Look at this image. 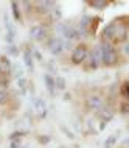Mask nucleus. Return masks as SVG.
<instances>
[{"label": "nucleus", "mask_w": 129, "mask_h": 148, "mask_svg": "<svg viewBox=\"0 0 129 148\" xmlns=\"http://www.w3.org/2000/svg\"><path fill=\"white\" fill-rule=\"evenodd\" d=\"M100 44H101L103 49V67H107V69L117 67L120 64V53L117 47L104 41H100Z\"/></svg>", "instance_id": "f257e3e1"}, {"label": "nucleus", "mask_w": 129, "mask_h": 148, "mask_svg": "<svg viewBox=\"0 0 129 148\" xmlns=\"http://www.w3.org/2000/svg\"><path fill=\"white\" fill-rule=\"evenodd\" d=\"M100 66H103V49H101V44L98 42L90 49L86 61L83 62V67L87 72V70H96Z\"/></svg>", "instance_id": "f03ea898"}, {"label": "nucleus", "mask_w": 129, "mask_h": 148, "mask_svg": "<svg viewBox=\"0 0 129 148\" xmlns=\"http://www.w3.org/2000/svg\"><path fill=\"white\" fill-rule=\"evenodd\" d=\"M89 51H90V49H89V45L86 42H79L76 47H73V50H72L70 53V62L73 64V66H83V62L86 61Z\"/></svg>", "instance_id": "7ed1b4c3"}, {"label": "nucleus", "mask_w": 129, "mask_h": 148, "mask_svg": "<svg viewBox=\"0 0 129 148\" xmlns=\"http://www.w3.org/2000/svg\"><path fill=\"white\" fill-rule=\"evenodd\" d=\"M104 105H106V100L101 94H90L84 100V108L89 112H98Z\"/></svg>", "instance_id": "20e7f679"}, {"label": "nucleus", "mask_w": 129, "mask_h": 148, "mask_svg": "<svg viewBox=\"0 0 129 148\" xmlns=\"http://www.w3.org/2000/svg\"><path fill=\"white\" fill-rule=\"evenodd\" d=\"M30 38L36 42H44L48 39V28L45 23H34L30 28Z\"/></svg>", "instance_id": "39448f33"}, {"label": "nucleus", "mask_w": 129, "mask_h": 148, "mask_svg": "<svg viewBox=\"0 0 129 148\" xmlns=\"http://www.w3.org/2000/svg\"><path fill=\"white\" fill-rule=\"evenodd\" d=\"M115 112H117L115 106L112 105V103H106V105L96 112V119L101 120L103 123H107V122H111V120L115 117Z\"/></svg>", "instance_id": "423d86ee"}, {"label": "nucleus", "mask_w": 129, "mask_h": 148, "mask_svg": "<svg viewBox=\"0 0 129 148\" xmlns=\"http://www.w3.org/2000/svg\"><path fill=\"white\" fill-rule=\"evenodd\" d=\"M47 49L53 56H61L64 53V39L58 38V36H56V38H51L50 41L47 42Z\"/></svg>", "instance_id": "0eeeda50"}, {"label": "nucleus", "mask_w": 129, "mask_h": 148, "mask_svg": "<svg viewBox=\"0 0 129 148\" xmlns=\"http://www.w3.org/2000/svg\"><path fill=\"white\" fill-rule=\"evenodd\" d=\"M115 31H117V21L107 23L106 27H104L103 33H101V41L104 42H109L114 45V39H115Z\"/></svg>", "instance_id": "6e6552de"}, {"label": "nucleus", "mask_w": 129, "mask_h": 148, "mask_svg": "<svg viewBox=\"0 0 129 148\" xmlns=\"http://www.w3.org/2000/svg\"><path fill=\"white\" fill-rule=\"evenodd\" d=\"M33 112H34V115H36V119H38V120H42V119L47 117L48 109H47V105H45V101H44L42 98H36L34 100V103H33Z\"/></svg>", "instance_id": "1a4fd4ad"}, {"label": "nucleus", "mask_w": 129, "mask_h": 148, "mask_svg": "<svg viewBox=\"0 0 129 148\" xmlns=\"http://www.w3.org/2000/svg\"><path fill=\"white\" fill-rule=\"evenodd\" d=\"M16 97L8 89H0V108H13V111H17L13 106Z\"/></svg>", "instance_id": "9d476101"}, {"label": "nucleus", "mask_w": 129, "mask_h": 148, "mask_svg": "<svg viewBox=\"0 0 129 148\" xmlns=\"http://www.w3.org/2000/svg\"><path fill=\"white\" fill-rule=\"evenodd\" d=\"M22 58H23L25 69H27L28 72H33V70H34V59H33V55H31V51H30V45H27V49L23 50Z\"/></svg>", "instance_id": "9b49d317"}, {"label": "nucleus", "mask_w": 129, "mask_h": 148, "mask_svg": "<svg viewBox=\"0 0 129 148\" xmlns=\"http://www.w3.org/2000/svg\"><path fill=\"white\" fill-rule=\"evenodd\" d=\"M11 6V13H13V19L16 22L22 23V8H20V2H11L10 3Z\"/></svg>", "instance_id": "f8f14e48"}, {"label": "nucleus", "mask_w": 129, "mask_h": 148, "mask_svg": "<svg viewBox=\"0 0 129 148\" xmlns=\"http://www.w3.org/2000/svg\"><path fill=\"white\" fill-rule=\"evenodd\" d=\"M11 69H13V62L6 55H0V70L5 72V73L11 75Z\"/></svg>", "instance_id": "ddd939ff"}, {"label": "nucleus", "mask_w": 129, "mask_h": 148, "mask_svg": "<svg viewBox=\"0 0 129 148\" xmlns=\"http://www.w3.org/2000/svg\"><path fill=\"white\" fill-rule=\"evenodd\" d=\"M44 81H45V87H47V90H48V92H50V94L55 97V94H56V83H55V77H51V73H45V75H44Z\"/></svg>", "instance_id": "4468645a"}, {"label": "nucleus", "mask_w": 129, "mask_h": 148, "mask_svg": "<svg viewBox=\"0 0 129 148\" xmlns=\"http://www.w3.org/2000/svg\"><path fill=\"white\" fill-rule=\"evenodd\" d=\"M111 5L109 0H89L87 6L94 8V10H106V8Z\"/></svg>", "instance_id": "2eb2a0df"}, {"label": "nucleus", "mask_w": 129, "mask_h": 148, "mask_svg": "<svg viewBox=\"0 0 129 148\" xmlns=\"http://www.w3.org/2000/svg\"><path fill=\"white\" fill-rule=\"evenodd\" d=\"M68 25L70 23H67V22H58L56 23V27H55V33L58 34V38H64L66 36V33H67V30H68Z\"/></svg>", "instance_id": "dca6fc26"}, {"label": "nucleus", "mask_w": 129, "mask_h": 148, "mask_svg": "<svg viewBox=\"0 0 129 148\" xmlns=\"http://www.w3.org/2000/svg\"><path fill=\"white\" fill-rule=\"evenodd\" d=\"M120 95L123 97L124 101L129 103V79H124L121 84H120Z\"/></svg>", "instance_id": "f3484780"}, {"label": "nucleus", "mask_w": 129, "mask_h": 148, "mask_svg": "<svg viewBox=\"0 0 129 148\" xmlns=\"http://www.w3.org/2000/svg\"><path fill=\"white\" fill-rule=\"evenodd\" d=\"M10 83H11V75L0 70V89H8Z\"/></svg>", "instance_id": "a211bd4d"}, {"label": "nucleus", "mask_w": 129, "mask_h": 148, "mask_svg": "<svg viewBox=\"0 0 129 148\" xmlns=\"http://www.w3.org/2000/svg\"><path fill=\"white\" fill-rule=\"evenodd\" d=\"M23 137H27V131H14V133H11V136H10V140L20 143Z\"/></svg>", "instance_id": "6ab92c4d"}, {"label": "nucleus", "mask_w": 129, "mask_h": 148, "mask_svg": "<svg viewBox=\"0 0 129 148\" xmlns=\"http://www.w3.org/2000/svg\"><path fill=\"white\" fill-rule=\"evenodd\" d=\"M22 77H23V69L19 66V64H13V69H11V78L19 79Z\"/></svg>", "instance_id": "aec40b11"}, {"label": "nucleus", "mask_w": 129, "mask_h": 148, "mask_svg": "<svg viewBox=\"0 0 129 148\" xmlns=\"http://www.w3.org/2000/svg\"><path fill=\"white\" fill-rule=\"evenodd\" d=\"M118 137H120L118 133L109 136L106 140H104V148H112V147H115V143H117V140H118Z\"/></svg>", "instance_id": "412c9836"}, {"label": "nucleus", "mask_w": 129, "mask_h": 148, "mask_svg": "<svg viewBox=\"0 0 129 148\" xmlns=\"http://www.w3.org/2000/svg\"><path fill=\"white\" fill-rule=\"evenodd\" d=\"M100 22H101V19H100V17H92L90 25H89V34H90V36H94L96 33V28H98Z\"/></svg>", "instance_id": "4be33fe9"}, {"label": "nucleus", "mask_w": 129, "mask_h": 148, "mask_svg": "<svg viewBox=\"0 0 129 148\" xmlns=\"http://www.w3.org/2000/svg\"><path fill=\"white\" fill-rule=\"evenodd\" d=\"M17 87L20 89L22 94H27V90H28V79H27L25 77L19 78V79H17Z\"/></svg>", "instance_id": "5701e85b"}, {"label": "nucleus", "mask_w": 129, "mask_h": 148, "mask_svg": "<svg viewBox=\"0 0 129 148\" xmlns=\"http://www.w3.org/2000/svg\"><path fill=\"white\" fill-rule=\"evenodd\" d=\"M55 83H56V89L58 90H66V79L62 77H56Z\"/></svg>", "instance_id": "b1692460"}, {"label": "nucleus", "mask_w": 129, "mask_h": 148, "mask_svg": "<svg viewBox=\"0 0 129 148\" xmlns=\"http://www.w3.org/2000/svg\"><path fill=\"white\" fill-rule=\"evenodd\" d=\"M118 109H120V112H121L123 115H129V103L128 101H123L120 103V106H118Z\"/></svg>", "instance_id": "393cba45"}, {"label": "nucleus", "mask_w": 129, "mask_h": 148, "mask_svg": "<svg viewBox=\"0 0 129 148\" xmlns=\"http://www.w3.org/2000/svg\"><path fill=\"white\" fill-rule=\"evenodd\" d=\"M6 53H8V55H13V56H17V55H19V49H17V45H14V44L8 45V47H6ZM8 55H6V56H8Z\"/></svg>", "instance_id": "a878e982"}, {"label": "nucleus", "mask_w": 129, "mask_h": 148, "mask_svg": "<svg viewBox=\"0 0 129 148\" xmlns=\"http://www.w3.org/2000/svg\"><path fill=\"white\" fill-rule=\"evenodd\" d=\"M36 140L41 143V145H47L51 139H50V136H38V137H36Z\"/></svg>", "instance_id": "bb28decb"}, {"label": "nucleus", "mask_w": 129, "mask_h": 148, "mask_svg": "<svg viewBox=\"0 0 129 148\" xmlns=\"http://www.w3.org/2000/svg\"><path fill=\"white\" fill-rule=\"evenodd\" d=\"M30 51H31V55H33V59L36 58L38 61H42V55L39 53L38 50H34V49H31V45H30Z\"/></svg>", "instance_id": "cd10ccee"}, {"label": "nucleus", "mask_w": 129, "mask_h": 148, "mask_svg": "<svg viewBox=\"0 0 129 148\" xmlns=\"http://www.w3.org/2000/svg\"><path fill=\"white\" fill-rule=\"evenodd\" d=\"M61 130L64 131V133H66V136H67L68 139H75V136L72 134V131H68V130H67V126H66V125H61Z\"/></svg>", "instance_id": "c85d7f7f"}, {"label": "nucleus", "mask_w": 129, "mask_h": 148, "mask_svg": "<svg viewBox=\"0 0 129 148\" xmlns=\"http://www.w3.org/2000/svg\"><path fill=\"white\" fill-rule=\"evenodd\" d=\"M123 147H129V134L123 139Z\"/></svg>", "instance_id": "c756f323"}, {"label": "nucleus", "mask_w": 129, "mask_h": 148, "mask_svg": "<svg viewBox=\"0 0 129 148\" xmlns=\"http://www.w3.org/2000/svg\"><path fill=\"white\" fill-rule=\"evenodd\" d=\"M20 145H22V143H17V142H11V143H10V148H19Z\"/></svg>", "instance_id": "7c9ffc66"}, {"label": "nucleus", "mask_w": 129, "mask_h": 148, "mask_svg": "<svg viewBox=\"0 0 129 148\" xmlns=\"http://www.w3.org/2000/svg\"><path fill=\"white\" fill-rule=\"evenodd\" d=\"M123 51L129 53V42H124V44H123Z\"/></svg>", "instance_id": "2f4dec72"}, {"label": "nucleus", "mask_w": 129, "mask_h": 148, "mask_svg": "<svg viewBox=\"0 0 129 148\" xmlns=\"http://www.w3.org/2000/svg\"><path fill=\"white\" fill-rule=\"evenodd\" d=\"M19 148H30V147H28V145H20Z\"/></svg>", "instance_id": "473e14b6"}, {"label": "nucleus", "mask_w": 129, "mask_h": 148, "mask_svg": "<svg viewBox=\"0 0 129 148\" xmlns=\"http://www.w3.org/2000/svg\"><path fill=\"white\" fill-rule=\"evenodd\" d=\"M128 34H129V27H128Z\"/></svg>", "instance_id": "72a5a7b5"}, {"label": "nucleus", "mask_w": 129, "mask_h": 148, "mask_svg": "<svg viewBox=\"0 0 129 148\" xmlns=\"http://www.w3.org/2000/svg\"><path fill=\"white\" fill-rule=\"evenodd\" d=\"M61 148H66V147H61Z\"/></svg>", "instance_id": "f704fd0d"}, {"label": "nucleus", "mask_w": 129, "mask_h": 148, "mask_svg": "<svg viewBox=\"0 0 129 148\" xmlns=\"http://www.w3.org/2000/svg\"><path fill=\"white\" fill-rule=\"evenodd\" d=\"M123 148H124V147H123Z\"/></svg>", "instance_id": "c9c22d12"}]
</instances>
